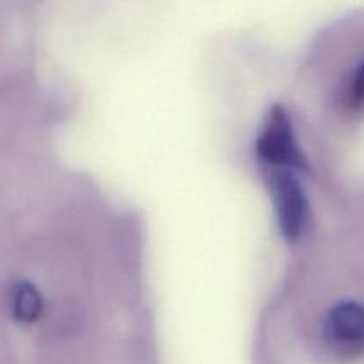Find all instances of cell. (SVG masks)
<instances>
[{
    "label": "cell",
    "instance_id": "5",
    "mask_svg": "<svg viewBox=\"0 0 364 364\" xmlns=\"http://www.w3.org/2000/svg\"><path fill=\"white\" fill-rule=\"evenodd\" d=\"M347 107L352 112L364 110V63L358 68L347 89Z\"/></svg>",
    "mask_w": 364,
    "mask_h": 364
},
{
    "label": "cell",
    "instance_id": "3",
    "mask_svg": "<svg viewBox=\"0 0 364 364\" xmlns=\"http://www.w3.org/2000/svg\"><path fill=\"white\" fill-rule=\"evenodd\" d=\"M323 343L334 358L354 361L364 355V308L358 302H341L323 320Z\"/></svg>",
    "mask_w": 364,
    "mask_h": 364
},
{
    "label": "cell",
    "instance_id": "1",
    "mask_svg": "<svg viewBox=\"0 0 364 364\" xmlns=\"http://www.w3.org/2000/svg\"><path fill=\"white\" fill-rule=\"evenodd\" d=\"M256 153L265 167L308 171V162L295 141L294 124L281 105H274L267 114L262 134L256 141Z\"/></svg>",
    "mask_w": 364,
    "mask_h": 364
},
{
    "label": "cell",
    "instance_id": "2",
    "mask_svg": "<svg viewBox=\"0 0 364 364\" xmlns=\"http://www.w3.org/2000/svg\"><path fill=\"white\" fill-rule=\"evenodd\" d=\"M265 181L272 194L281 235L294 242L302 235L308 219V201L301 183L290 169L265 167Z\"/></svg>",
    "mask_w": 364,
    "mask_h": 364
},
{
    "label": "cell",
    "instance_id": "4",
    "mask_svg": "<svg viewBox=\"0 0 364 364\" xmlns=\"http://www.w3.org/2000/svg\"><path fill=\"white\" fill-rule=\"evenodd\" d=\"M9 309L16 322L34 323L41 316L43 299L36 287H32L27 281H20L11 287Z\"/></svg>",
    "mask_w": 364,
    "mask_h": 364
}]
</instances>
